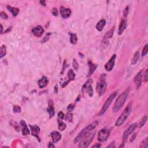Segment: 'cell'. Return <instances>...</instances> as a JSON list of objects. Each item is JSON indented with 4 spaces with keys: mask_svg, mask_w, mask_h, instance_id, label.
Here are the masks:
<instances>
[{
    "mask_svg": "<svg viewBox=\"0 0 148 148\" xmlns=\"http://www.w3.org/2000/svg\"><path fill=\"white\" fill-rule=\"evenodd\" d=\"M74 108H75V105H74L70 104V105H69L68 106L67 109H68V111L69 112H72V111L74 110Z\"/></svg>",
    "mask_w": 148,
    "mask_h": 148,
    "instance_id": "cell-36",
    "label": "cell"
},
{
    "mask_svg": "<svg viewBox=\"0 0 148 148\" xmlns=\"http://www.w3.org/2000/svg\"><path fill=\"white\" fill-rule=\"evenodd\" d=\"M106 24V21L104 19H102V20H100L98 22L97 25H96V29H97L99 31H102L104 27V26H105Z\"/></svg>",
    "mask_w": 148,
    "mask_h": 148,
    "instance_id": "cell-22",
    "label": "cell"
},
{
    "mask_svg": "<svg viewBox=\"0 0 148 148\" xmlns=\"http://www.w3.org/2000/svg\"><path fill=\"white\" fill-rule=\"evenodd\" d=\"M139 58H140V53H139V52H137L134 54V57H133L132 60V64H135L138 61V60Z\"/></svg>",
    "mask_w": 148,
    "mask_h": 148,
    "instance_id": "cell-25",
    "label": "cell"
},
{
    "mask_svg": "<svg viewBox=\"0 0 148 148\" xmlns=\"http://www.w3.org/2000/svg\"><path fill=\"white\" fill-rule=\"evenodd\" d=\"M48 148H54V146L53 145V143H49V145H48Z\"/></svg>",
    "mask_w": 148,
    "mask_h": 148,
    "instance_id": "cell-45",
    "label": "cell"
},
{
    "mask_svg": "<svg viewBox=\"0 0 148 148\" xmlns=\"http://www.w3.org/2000/svg\"><path fill=\"white\" fill-rule=\"evenodd\" d=\"M109 133H110V131L108 129L103 128L101 130L98 134V140L99 141L104 142L107 140L109 137Z\"/></svg>",
    "mask_w": 148,
    "mask_h": 148,
    "instance_id": "cell-8",
    "label": "cell"
},
{
    "mask_svg": "<svg viewBox=\"0 0 148 148\" xmlns=\"http://www.w3.org/2000/svg\"><path fill=\"white\" fill-rule=\"evenodd\" d=\"M93 81L91 79H89L85 82V83L83 85L82 92L83 93H87L90 97H92L93 95V90L91 86V84Z\"/></svg>",
    "mask_w": 148,
    "mask_h": 148,
    "instance_id": "cell-7",
    "label": "cell"
},
{
    "mask_svg": "<svg viewBox=\"0 0 148 148\" xmlns=\"http://www.w3.org/2000/svg\"><path fill=\"white\" fill-rule=\"evenodd\" d=\"M144 79H145V82H147V81H148V69H146V71H145Z\"/></svg>",
    "mask_w": 148,
    "mask_h": 148,
    "instance_id": "cell-41",
    "label": "cell"
},
{
    "mask_svg": "<svg viewBox=\"0 0 148 148\" xmlns=\"http://www.w3.org/2000/svg\"><path fill=\"white\" fill-rule=\"evenodd\" d=\"M60 13L61 15L63 18H68L70 16L71 14V11L70 9L66 8L65 7H61L60 8Z\"/></svg>",
    "mask_w": 148,
    "mask_h": 148,
    "instance_id": "cell-12",
    "label": "cell"
},
{
    "mask_svg": "<svg viewBox=\"0 0 148 148\" xmlns=\"http://www.w3.org/2000/svg\"><path fill=\"white\" fill-rule=\"evenodd\" d=\"M89 66V75L88 76H89L90 75H91L93 74V72H94V71L96 70V69L97 68V65L91 62V61H89L88 63Z\"/></svg>",
    "mask_w": 148,
    "mask_h": 148,
    "instance_id": "cell-18",
    "label": "cell"
},
{
    "mask_svg": "<svg viewBox=\"0 0 148 148\" xmlns=\"http://www.w3.org/2000/svg\"><path fill=\"white\" fill-rule=\"evenodd\" d=\"M148 52V44H146L142 50V57L145 56L146 54H147Z\"/></svg>",
    "mask_w": 148,
    "mask_h": 148,
    "instance_id": "cell-32",
    "label": "cell"
},
{
    "mask_svg": "<svg viewBox=\"0 0 148 148\" xmlns=\"http://www.w3.org/2000/svg\"><path fill=\"white\" fill-rule=\"evenodd\" d=\"M31 128L32 135L37 138L39 140V134L40 133L39 127L37 126H31Z\"/></svg>",
    "mask_w": 148,
    "mask_h": 148,
    "instance_id": "cell-17",
    "label": "cell"
},
{
    "mask_svg": "<svg viewBox=\"0 0 148 148\" xmlns=\"http://www.w3.org/2000/svg\"><path fill=\"white\" fill-rule=\"evenodd\" d=\"M114 31H115V27H112V29H111L108 32H106V33L105 34V35H104V41H108L109 39H110V38H112L113 33H114Z\"/></svg>",
    "mask_w": 148,
    "mask_h": 148,
    "instance_id": "cell-20",
    "label": "cell"
},
{
    "mask_svg": "<svg viewBox=\"0 0 148 148\" xmlns=\"http://www.w3.org/2000/svg\"><path fill=\"white\" fill-rule=\"evenodd\" d=\"M48 80L46 77L43 76L41 79L38 81V86L40 88H44L48 85Z\"/></svg>",
    "mask_w": 148,
    "mask_h": 148,
    "instance_id": "cell-16",
    "label": "cell"
},
{
    "mask_svg": "<svg viewBox=\"0 0 148 148\" xmlns=\"http://www.w3.org/2000/svg\"><path fill=\"white\" fill-rule=\"evenodd\" d=\"M7 8L9 11L11 12V13H12L13 16H16L17 15H18V13L19 12V9L18 8H15V7H12L11 6L9 5H7Z\"/></svg>",
    "mask_w": 148,
    "mask_h": 148,
    "instance_id": "cell-23",
    "label": "cell"
},
{
    "mask_svg": "<svg viewBox=\"0 0 148 148\" xmlns=\"http://www.w3.org/2000/svg\"><path fill=\"white\" fill-rule=\"evenodd\" d=\"M95 135V133H89L81 139L79 141V144L78 146L79 148H87L91 142Z\"/></svg>",
    "mask_w": 148,
    "mask_h": 148,
    "instance_id": "cell-5",
    "label": "cell"
},
{
    "mask_svg": "<svg viewBox=\"0 0 148 148\" xmlns=\"http://www.w3.org/2000/svg\"><path fill=\"white\" fill-rule=\"evenodd\" d=\"M142 75V71H141L139 73L137 74V75L134 78V82H135L137 89L140 88L141 85Z\"/></svg>",
    "mask_w": 148,
    "mask_h": 148,
    "instance_id": "cell-13",
    "label": "cell"
},
{
    "mask_svg": "<svg viewBox=\"0 0 148 148\" xmlns=\"http://www.w3.org/2000/svg\"><path fill=\"white\" fill-rule=\"evenodd\" d=\"M106 75L104 74L101 75L99 78V81L97 85V91L98 92L99 96H102L104 94L107 87V83L105 81Z\"/></svg>",
    "mask_w": 148,
    "mask_h": 148,
    "instance_id": "cell-3",
    "label": "cell"
},
{
    "mask_svg": "<svg viewBox=\"0 0 148 148\" xmlns=\"http://www.w3.org/2000/svg\"><path fill=\"white\" fill-rule=\"evenodd\" d=\"M59 129L61 131H64L66 128V124L61 120H59Z\"/></svg>",
    "mask_w": 148,
    "mask_h": 148,
    "instance_id": "cell-27",
    "label": "cell"
},
{
    "mask_svg": "<svg viewBox=\"0 0 148 148\" xmlns=\"http://www.w3.org/2000/svg\"><path fill=\"white\" fill-rule=\"evenodd\" d=\"M50 34H50V32H49V33L45 35V37H44V39H43L42 41V43H44V42H47V41H48V40H49V39Z\"/></svg>",
    "mask_w": 148,
    "mask_h": 148,
    "instance_id": "cell-35",
    "label": "cell"
},
{
    "mask_svg": "<svg viewBox=\"0 0 148 148\" xmlns=\"http://www.w3.org/2000/svg\"><path fill=\"white\" fill-rule=\"evenodd\" d=\"M137 126H138V124L137 123H133L131 124V125H130V126L128 127L125 131H124L123 135V138L124 140L127 139L128 136L131 135V134L135 131V130L136 129Z\"/></svg>",
    "mask_w": 148,
    "mask_h": 148,
    "instance_id": "cell-9",
    "label": "cell"
},
{
    "mask_svg": "<svg viewBox=\"0 0 148 148\" xmlns=\"http://www.w3.org/2000/svg\"><path fill=\"white\" fill-rule=\"evenodd\" d=\"M127 27V20L126 18L122 19V20H121L120 23L119 27V34L121 35L123 32L124 30L126 29Z\"/></svg>",
    "mask_w": 148,
    "mask_h": 148,
    "instance_id": "cell-14",
    "label": "cell"
},
{
    "mask_svg": "<svg viewBox=\"0 0 148 148\" xmlns=\"http://www.w3.org/2000/svg\"><path fill=\"white\" fill-rule=\"evenodd\" d=\"M40 3L43 4V5H44V6L45 5V1H40Z\"/></svg>",
    "mask_w": 148,
    "mask_h": 148,
    "instance_id": "cell-46",
    "label": "cell"
},
{
    "mask_svg": "<svg viewBox=\"0 0 148 148\" xmlns=\"http://www.w3.org/2000/svg\"><path fill=\"white\" fill-rule=\"evenodd\" d=\"M44 32V30L41 26H37L32 29V32L35 37H40L42 36Z\"/></svg>",
    "mask_w": 148,
    "mask_h": 148,
    "instance_id": "cell-11",
    "label": "cell"
},
{
    "mask_svg": "<svg viewBox=\"0 0 148 148\" xmlns=\"http://www.w3.org/2000/svg\"><path fill=\"white\" fill-rule=\"evenodd\" d=\"M135 137H136V134H134V135H133V137L131 138V140H130V141H131V142H133V141L135 140Z\"/></svg>",
    "mask_w": 148,
    "mask_h": 148,
    "instance_id": "cell-43",
    "label": "cell"
},
{
    "mask_svg": "<svg viewBox=\"0 0 148 148\" xmlns=\"http://www.w3.org/2000/svg\"><path fill=\"white\" fill-rule=\"evenodd\" d=\"M66 119L68 122H72V119H73V115L71 113H68L66 115Z\"/></svg>",
    "mask_w": 148,
    "mask_h": 148,
    "instance_id": "cell-31",
    "label": "cell"
},
{
    "mask_svg": "<svg viewBox=\"0 0 148 148\" xmlns=\"http://www.w3.org/2000/svg\"><path fill=\"white\" fill-rule=\"evenodd\" d=\"M116 58V54H113L112 57L110 59L109 61L106 64L105 66V68L108 71H111L112 69H113L114 65H115V61Z\"/></svg>",
    "mask_w": 148,
    "mask_h": 148,
    "instance_id": "cell-10",
    "label": "cell"
},
{
    "mask_svg": "<svg viewBox=\"0 0 148 148\" xmlns=\"http://www.w3.org/2000/svg\"><path fill=\"white\" fill-rule=\"evenodd\" d=\"M20 123L22 124V127H23V135H27L30 134V131L29 128H28V127L27 126L26 122H25L24 121L22 120L21 122H20Z\"/></svg>",
    "mask_w": 148,
    "mask_h": 148,
    "instance_id": "cell-21",
    "label": "cell"
},
{
    "mask_svg": "<svg viewBox=\"0 0 148 148\" xmlns=\"http://www.w3.org/2000/svg\"><path fill=\"white\" fill-rule=\"evenodd\" d=\"M13 112L15 113H20L21 112V108L18 105H15L13 106Z\"/></svg>",
    "mask_w": 148,
    "mask_h": 148,
    "instance_id": "cell-33",
    "label": "cell"
},
{
    "mask_svg": "<svg viewBox=\"0 0 148 148\" xmlns=\"http://www.w3.org/2000/svg\"><path fill=\"white\" fill-rule=\"evenodd\" d=\"M52 13L54 16H57V14H58V12H57V10L56 8H54L53 9Z\"/></svg>",
    "mask_w": 148,
    "mask_h": 148,
    "instance_id": "cell-40",
    "label": "cell"
},
{
    "mask_svg": "<svg viewBox=\"0 0 148 148\" xmlns=\"http://www.w3.org/2000/svg\"><path fill=\"white\" fill-rule=\"evenodd\" d=\"M148 147V138H146L145 140H143L141 143L140 148H146Z\"/></svg>",
    "mask_w": 148,
    "mask_h": 148,
    "instance_id": "cell-30",
    "label": "cell"
},
{
    "mask_svg": "<svg viewBox=\"0 0 148 148\" xmlns=\"http://www.w3.org/2000/svg\"><path fill=\"white\" fill-rule=\"evenodd\" d=\"M117 93H118L117 91H114V92L112 93V94H111V95L109 96L107 100H106L105 103L104 104V105L103 106V108H102L101 110L99 115H103V114L106 112V110H107L108 108H109V106H110L111 104L112 103V102L113 101V100L115 99V97H116Z\"/></svg>",
    "mask_w": 148,
    "mask_h": 148,
    "instance_id": "cell-6",
    "label": "cell"
},
{
    "mask_svg": "<svg viewBox=\"0 0 148 148\" xmlns=\"http://www.w3.org/2000/svg\"><path fill=\"white\" fill-rule=\"evenodd\" d=\"M92 147L93 148H100V147H101V145L97 143V144H96V145H93Z\"/></svg>",
    "mask_w": 148,
    "mask_h": 148,
    "instance_id": "cell-44",
    "label": "cell"
},
{
    "mask_svg": "<svg viewBox=\"0 0 148 148\" xmlns=\"http://www.w3.org/2000/svg\"><path fill=\"white\" fill-rule=\"evenodd\" d=\"M48 111L49 113L50 118H52L54 115V109L52 101H49V106L48 108Z\"/></svg>",
    "mask_w": 148,
    "mask_h": 148,
    "instance_id": "cell-19",
    "label": "cell"
},
{
    "mask_svg": "<svg viewBox=\"0 0 148 148\" xmlns=\"http://www.w3.org/2000/svg\"><path fill=\"white\" fill-rule=\"evenodd\" d=\"M78 41L76 35L75 34L70 33V41L72 44H76Z\"/></svg>",
    "mask_w": 148,
    "mask_h": 148,
    "instance_id": "cell-24",
    "label": "cell"
},
{
    "mask_svg": "<svg viewBox=\"0 0 148 148\" xmlns=\"http://www.w3.org/2000/svg\"><path fill=\"white\" fill-rule=\"evenodd\" d=\"M50 135H51L53 142L55 143L58 142L61 138V135L58 131H53V132L50 134Z\"/></svg>",
    "mask_w": 148,
    "mask_h": 148,
    "instance_id": "cell-15",
    "label": "cell"
},
{
    "mask_svg": "<svg viewBox=\"0 0 148 148\" xmlns=\"http://www.w3.org/2000/svg\"><path fill=\"white\" fill-rule=\"evenodd\" d=\"M129 91L130 88L127 89L118 97L113 107V112L114 113L118 112L119 109L122 108V107L125 103V101H126V99L128 97V94H129Z\"/></svg>",
    "mask_w": 148,
    "mask_h": 148,
    "instance_id": "cell-1",
    "label": "cell"
},
{
    "mask_svg": "<svg viewBox=\"0 0 148 148\" xmlns=\"http://www.w3.org/2000/svg\"><path fill=\"white\" fill-rule=\"evenodd\" d=\"M131 105L128 104V105L123 111V112H122V115L119 116V118H118L116 122L115 123V126L117 127H119L122 126L123 124L124 123V122L126 120L127 118L130 115V113H131Z\"/></svg>",
    "mask_w": 148,
    "mask_h": 148,
    "instance_id": "cell-4",
    "label": "cell"
},
{
    "mask_svg": "<svg viewBox=\"0 0 148 148\" xmlns=\"http://www.w3.org/2000/svg\"><path fill=\"white\" fill-rule=\"evenodd\" d=\"M146 120H147V116L145 115V116L143 117L140 123V124H139V127H140V128H141L142 127H143V126H144V124H145Z\"/></svg>",
    "mask_w": 148,
    "mask_h": 148,
    "instance_id": "cell-29",
    "label": "cell"
},
{
    "mask_svg": "<svg viewBox=\"0 0 148 148\" xmlns=\"http://www.w3.org/2000/svg\"><path fill=\"white\" fill-rule=\"evenodd\" d=\"M73 64V67L74 68V69H76V70H78V68H79V65H78V64L75 59H74L73 60V64Z\"/></svg>",
    "mask_w": 148,
    "mask_h": 148,
    "instance_id": "cell-34",
    "label": "cell"
},
{
    "mask_svg": "<svg viewBox=\"0 0 148 148\" xmlns=\"http://www.w3.org/2000/svg\"><path fill=\"white\" fill-rule=\"evenodd\" d=\"M67 75H68V78L69 81H72V80H74V78H75V73H74V71L72 70V69H70V70L68 72Z\"/></svg>",
    "mask_w": 148,
    "mask_h": 148,
    "instance_id": "cell-26",
    "label": "cell"
},
{
    "mask_svg": "<svg viewBox=\"0 0 148 148\" xmlns=\"http://www.w3.org/2000/svg\"><path fill=\"white\" fill-rule=\"evenodd\" d=\"M58 117H59V119H63L64 118L65 115H64V114L63 113V112H59V113H58Z\"/></svg>",
    "mask_w": 148,
    "mask_h": 148,
    "instance_id": "cell-38",
    "label": "cell"
},
{
    "mask_svg": "<svg viewBox=\"0 0 148 148\" xmlns=\"http://www.w3.org/2000/svg\"><path fill=\"white\" fill-rule=\"evenodd\" d=\"M128 7H127L125 9V10L124 11V15H123V16L124 18H126L127 16V15H128Z\"/></svg>",
    "mask_w": 148,
    "mask_h": 148,
    "instance_id": "cell-39",
    "label": "cell"
},
{
    "mask_svg": "<svg viewBox=\"0 0 148 148\" xmlns=\"http://www.w3.org/2000/svg\"><path fill=\"white\" fill-rule=\"evenodd\" d=\"M6 53H7V49L5 45H2V47L1 48V59H2L3 57H4L6 55Z\"/></svg>",
    "mask_w": 148,
    "mask_h": 148,
    "instance_id": "cell-28",
    "label": "cell"
},
{
    "mask_svg": "<svg viewBox=\"0 0 148 148\" xmlns=\"http://www.w3.org/2000/svg\"><path fill=\"white\" fill-rule=\"evenodd\" d=\"M0 15H1V17H2V19H8V16H7V15L6 14L5 12H1L0 13Z\"/></svg>",
    "mask_w": 148,
    "mask_h": 148,
    "instance_id": "cell-37",
    "label": "cell"
},
{
    "mask_svg": "<svg viewBox=\"0 0 148 148\" xmlns=\"http://www.w3.org/2000/svg\"><path fill=\"white\" fill-rule=\"evenodd\" d=\"M98 122H94L90 124L89 125L87 126V127H86L85 128H83L82 131L80 132V133L77 135V137L75 138V140H74V142L75 143L81 141V139L84 137L85 135H86L87 134H88L89 133L91 132L92 130H93L96 127L98 126Z\"/></svg>",
    "mask_w": 148,
    "mask_h": 148,
    "instance_id": "cell-2",
    "label": "cell"
},
{
    "mask_svg": "<svg viewBox=\"0 0 148 148\" xmlns=\"http://www.w3.org/2000/svg\"><path fill=\"white\" fill-rule=\"evenodd\" d=\"M115 147H116V146H115V143H114V142L111 143L110 144H109V145L108 146V148H115Z\"/></svg>",
    "mask_w": 148,
    "mask_h": 148,
    "instance_id": "cell-42",
    "label": "cell"
}]
</instances>
